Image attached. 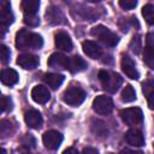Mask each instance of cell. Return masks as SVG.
Returning a JSON list of instances; mask_svg holds the SVG:
<instances>
[{
    "label": "cell",
    "instance_id": "6da1fadb",
    "mask_svg": "<svg viewBox=\"0 0 154 154\" xmlns=\"http://www.w3.org/2000/svg\"><path fill=\"white\" fill-rule=\"evenodd\" d=\"M42 45H43V40L36 32H31L25 29H22L16 34V46L19 49H28V48L38 49L42 47Z\"/></svg>",
    "mask_w": 154,
    "mask_h": 154
},
{
    "label": "cell",
    "instance_id": "7a4b0ae2",
    "mask_svg": "<svg viewBox=\"0 0 154 154\" xmlns=\"http://www.w3.org/2000/svg\"><path fill=\"white\" fill-rule=\"evenodd\" d=\"M97 77H99V81L101 82L102 88L109 93H116L123 83V78L118 73L106 71V70H101Z\"/></svg>",
    "mask_w": 154,
    "mask_h": 154
},
{
    "label": "cell",
    "instance_id": "3957f363",
    "mask_svg": "<svg viewBox=\"0 0 154 154\" xmlns=\"http://www.w3.org/2000/svg\"><path fill=\"white\" fill-rule=\"evenodd\" d=\"M90 34L94 37L99 38L103 45H106L108 47L116 46L118 43V41H119V37L113 31H111L108 28H106L103 25H96V26H94L90 30Z\"/></svg>",
    "mask_w": 154,
    "mask_h": 154
},
{
    "label": "cell",
    "instance_id": "277c9868",
    "mask_svg": "<svg viewBox=\"0 0 154 154\" xmlns=\"http://www.w3.org/2000/svg\"><path fill=\"white\" fill-rule=\"evenodd\" d=\"M85 99V91L77 85H70L63 93V101L70 106H78Z\"/></svg>",
    "mask_w": 154,
    "mask_h": 154
},
{
    "label": "cell",
    "instance_id": "5b68a950",
    "mask_svg": "<svg viewBox=\"0 0 154 154\" xmlns=\"http://www.w3.org/2000/svg\"><path fill=\"white\" fill-rule=\"evenodd\" d=\"M120 118L122 120L128 125H136L140 124L143 119V113L138 107H130L120 111Z\"/></svg>",
    "mask_w": 154,
    "mask_h": 154
},
{
    "label": "cell",
    "instance_id": "8992f818",
    "mask_svg": "<svg viewBox=\"0 0 154 154\" xmlns=\"http://www.w3.org/2000/svg\"><path fill=\"white\" fill-rule=\"evenodd\" d=\"M93 109L97 114H108L113 109V101L109 96L99 95L93 101Z\"/></svg>",
    "mask_w": 154,
    "mask_h": 154
},
{
    "label": "cell",
    "instance_id": "52a82bcc",
    "mask_svg": "<svg viewBox=\"0 0 154 154\" xmlns=\"http://www.w3.org/2000/svg\"><path fill=\"white\" fill-rule=\"evenodd\" d=\"M42 142H43L45 147L51 149V150L58 149L59 146L63 142V135L59 131H57V130L46 131L43 134V136H42Z\"/></svg>",
    "mask_w": 154,
    "mask_h": 154
},
{
    "label": "cell",
    "instance_id": "ba28073f",
    "mask_svg": "<svg viewBox=\"0 0 154 154\" xmlns=\"http://www.w3.org/2000/svg\"><path fill=\"white\" fill-rule=\"evenodd\" d=\"M13 13L11 11V5L8 1H1L0 2V22H1V30L2 34L1 36H4V32L6 30V28L13 23Z\"/></svg>",
    "mask_w": 154,
    "mask_h": 154
},
{
    "label": "cell",
    "instance_id": "9c48e42d",
    "mask_svg": "<svg viewBox=\"0 0 154 154\" xmlns=\"http://www.w3.org/2000/svg\"><path fill=\"white\" fill-rule=\"evenodd\" d=\"M120 65H122V70L123 72L131 79H138L140 77V73L135 66V63L134 60L129 57V55H123L122 57V61H120Z\"/></svg>",
    "mask_w": 154,
    "mask_h": 154
},
{
    "label": "cell",
    "instance_id": "30bf717a",
    "mask_svg": "<svg viewBox=\"0 0 154 154\" xmlns=\"http://www.w3.org/2000/svg\"><path fill=\"white\" fill-rule=\"evenodd\" d=\"M54 43L57 46V48L61 49V51H71L72 49V41L71 37L69 36L67 32L65 31H58L54 35Z\"/></svg>",
    "mask_w": 154,
    "mask_h": 154
},
{
    "label": "cell",
    "instance_id": "8fae6325",
    "mask_svg": "<svg viewBox=\"0 0 154 154\" xmlns=\"http://www.w3.org/2000/svg\"><path fill=\"white\" fill-rule=\"evenodd\" d=\"M31 99L37 103H46L51 99V93L45 85H35L31 90Z\"/></svg>",
    "mask_w": 154,
    "mask_h": 154
},
{
    "label": "cell",
    "instance_id": "7c38bea8",
    "mask_svg": "<svg viewBox=\"0 0 154 154\" xmlns=\"http://www.w3.org/2000/svg\"><path fill=\"white\" fill-rule=\"evenodd\" d=\"M24 120H25L26 125L29 128H32V129L40 128L42 125V122H43L41 113L38 111H36V109H29V111H26L25 114H24Z\"/></svg>",
    "mask_w": 154,
    "mask_h": 154
},
{
    "label": "cell",
    "instance_id": "4fadbf2b",
    "mask_svg": "<svg viewBox=\"0 0 154 154\" xmlns=\"http://www.w3.org/2000/svg\"><path fill=\"white\" fill-rule=\"evenodd\" d=\"M48 66L52 69H67L69 66V58L65 57L61 53H53L49 58H48Z\"/></svg>",
    "mask_w": 154,
    "mask_h": 154
},
{
    "label": "cell",
    "instance_id": "5bb4252c",
    "mask_svg": "<svg viewBox=\"0 0 154 154\" xmlns=\"http://www.w3.org/2000/svg\"><path fill=\"white\" fill-rule=\"evenodd\" d=\"M17 64L25 70H32L38 65V58L32 54H22L17 58Z\"/></svg>",
    "mask_w": 154,
    "mask_h": 154
},
{
    "label": "cell",
    "instance_id": "9a60e30c",
    "mask_svg": "<svg viewBox=\"0 0 154 154\" xmlns=\"http://www.w3.org/2000/svg\"><path fill=\"white\" fill-rule=\"evenodd\" d=\"M82 48H83V52H84L89 58H91V59H99V58L101 57V54H102L101 48H100L99 45H97L96 42H94V41H89V40L84 41V42L82 43Z\"/></svg>",
    "mask_w": 154,
    "mask_h": 154
},
{
    "label": "cell",
    "instance_id": "2e32d148",
    "mask_svg": "<svg viewBox=\"0 0 154 154\" xmlns=\"http://www.w3.org/2000/svg\"><path fill=\"white\" fill-rule=\"evenodd\" d=\"M125 141L135 147H141L144 144V137L142 135V132L137 129H130L126 134H125Z\"/></svg>",
    "mask_w": 154,
    "mask_h": 154
},
{
    "label": "cell",
    "instance_id": "e0dca14e",
    "mask_svg": "<svg viewBox=\"0 0 154 154\" xmlns=\"http://www.w3.org/2000/svg\"><path fill=\"white\" fill-rule=\"evenodd\" d=\"M67 69L72 73L81 72V71L87 69V63L79 55H75L72 58H69V66H67Z\"/></svg>",
    "mask_w": 154,
    "mask_h": 154
},
{
    "label": "cell",
    "instance_id": "ac0fdd59",
    "mask_svg": "<svg viewBox=\"0 0 154 154\" xmlns=\"http://www.w3.org/2000/svg\"><path fill=\"white\" fill-rule=\"evenodd\" d=\"M43 81L52 89H58L64 82V76L60 73H46L43 76Z\"/></svg>",
    "mask_w": 154,
    "mask_h": 154
},
{
    "label": "cell",
    "instance_id": "d6986e66",
    "mask_svg": "<svg viewBox=\"0 0 154 154\" xmlns=\"http://www.w3.org/2000/svg\"><path fill=\"white\" fill-rule=\"evenodd\" d=\"M20 7L26 16H34L36 14L38 7H40V1L38 0H23L20 4Z\"/></svg>",
    "mask_w": 154,
    "mask_h": 154
},
{
    "label": "cell",
    "instance_id": "ffe728a7",
    "mask_svg": "<svg viewBox=\"0 0 154 154\" xmlns=\"http://www.w3.org/2000/svg\"><path fill=\"white\" fill-rule=\"evenodd\" d=\"M1 82L6 85H13L18 82V73L13 69H4L1 72Z\"/></svg>",
    "mask_w": 154,
    "mask_h": 154
},
{
    "label": "cell",
    "instance_id": "44dd1931",
    "mask_svg": "<svg viewBox=\"0 0 154 154\" xmlns=\"http://www.w3.org/2000/svg\"><path fill=\"white\" fill-rule=\"evenodd\" d=\"M142 16L149 25H154V5L147 4L142 7Z\"/></svg>",
    "mask_w": 154,
    "mask_h": 154
},
{
    "label": "cell",
    "instance_id": "7402d4cb",
    "mask_svg": "<svg viewBox=\"0 0 154 154\" xmlns=\"http://www.w3.org/2000/svg\"><path fill=\"white\" fill-rule=\"evenodd\" d=\"M143 61L149 69L154 70V48L148 46L143 48Z\"/></svg>",
    "mask_w": 154,
    "mask_h": 154
},
{
    "label": "cell",
    "instance_id": "603a6c76",
    "mask_svg": "<svg viewBox=\"0 0 154 154\" xmlns=\"http://www.w3.org/2000/svg\"><path fill=\"white\" fill-rule=\"evenodd\" d=\"M120 99L123 102H131L136 99V93L134 90V88L131 85H126L120 94Z\"/></svg>",
    "mask_w": 154,
    "mask_h": 154
},
{
    "label": "cell",
    "instance_id": "cb8c5ba5",
    "mask_svg": "<svg viewBox=\"0 0 154 154\" xmlns=\"http://www.w3.org/2000/svg\"><path fill=\"white\" fill-rule=\"evenodd\" d=\"M118 4L123 10H132L134 7H136L137 1L136 0H120Z\"/></svg>",
    "mask_w": 154,
    "mask_h": 154
},
{
    "label": "cell",
    "instance_id": "d4e9b609",
    "mask_svg": "<svg viewBox=\"0 0 154 154\" xmlns=\"http://www.w3.org/2000/svg\"><path fill=\"white\" fill-rule=\"evenodd\" d=\"M24 23L26 25H29V26H36V25H38L40 20H38V17L36 14H34V16H26V14H24Z\"/></svg>",
    "mask_w": 154,
    "mask_h": 154
},
{
    "label": "cell",
    "instance_id": "484cf974",
    "mask_svg": "<svg viewBox=\"0 0 154 154\" xmlns=\"http://www.w3.org/2000/svg\"><path fill=\"white\" fill-rule=\"evenodd\" d=\"M1 109L2 112H7L12 109V100L5 95L1 97Z\"/></svg>",
    "mask_w": 154,
    "mask_h": 154
},
{
    "label": "cell",
    "instance_id": "4316f807",
    "mask_svg": "<svg viewBox=\"0 0 154 154\" xmlns=\"http://www.w3.org/2000/svg\"><path fill=\"white\" fill-rule=\"evenodd\" d=\"M130 48L135 53L140 52V48H141V38H140V36H134V38L130 42Z\"/></svg>",
    "mask_w": 154,
    "mask_h": 154
},
{
    "label": "cell",
    "instance_id": "83f0119b",
    "mask_svg": "<svg viewBox=\"0 0 154 154\" xmlns=\"http://www.w3.org/2000/svg\"><path fill=\"white\" fill-rule=\"evenodd\" d=\"M22 143L26 148H34L35 147V138L31 135H26L22 138Z\"/></svg>",
    "mask_w": 154,
    "mask_h": 154
},
{
    "label": "cell",
    "instance_id": "f1b7e54d",
    "mask_svg": "<svg viewBox=\"0 0 154 154\" xmlns=\"http://www.w3.org/2000/svg\"><path fill=\"white\" fill-rule=\"evenodd\" d=\"M10 49L5 46V45H1L0 46V55H1V61L2 63H6L7 60H8V58H10Z\"/></svg>",
    "mask_w": 154,
    "mask_h": 154
},
{
    "label": "cell",
    "instance_id": "f546056e",
    "mask_svg": "<svg viewBox=\"0 0 154 154\" xmlns=\"http://www.w3.org/2000/svg\"><path fill=\"white\" fill-rule=\"evenodd\" d=\"M147 102H148V107L150 109H154V88L150 89L147 94Z\"/></svg>",
    "mask_w": 154,
    "mask_h": 154
},
{
    "label": "cell",
    "instance_id": "4dcf8cb0",
    "mask_svg": "<svg viewBox=\"0 0 154 154\" xmlns=\"http://www.w3.org/2000/svg\"><path fill=\"white\" fill-rule=\"evenodd\" d=\"M146 41H147V46H148V47L154 48V34H153V32H149V34L147 35Z\"/></svg>",
    "mask_w": 154,
    "mask_h": 154
},
{
    "label": "cell",
    "instance_id": "1f68e13d",
    "mask_svg": "<svg viewBox=\"0 0 154 154\" xmlns=\"http://www.w3.org/2000/svg\"><path fill=\"white\" fill-rule=\"evenodd\" d=\"M119 154H143V153L141 150H134V149L125 148V149H122Z\"/></svg>",
    "mask_w": 154,
    "mask_h": 154
},
{
    "label": "cell",
    "instance_id": "d6a6232c",
    "mask_svg": "<svg viewBox=\"0 0 154 154\" xmlns=\"http://www.w3.org/2000/svg\"><path fill=\"white\" fill-rule=\"evenodd\" d=\"M82 154H99V153H97V150H96L95 148H91V147H87V148H84V149H83Z\"/></svg>",
    "mask_w": 154,
    "mask_h": 154
},
{
    "label": "cell",
    "instance_id": "836d02e7",
    "mask_svg": "<svg viewBox=\"0 0 154 154\" xmlns=\"http://www.w3.org/2000/svg\"><path fill=\"white\" fill-rule=\"evenodd\" d=\"M63 154H79L78 153V150L76 149V148H67V149H65L64 152H63Z\"/></svg>",
    "mask_w": 154,
    "mask_h": 154
},
{
    "label": "cell",
    "instance_id": "e575fe53",
    "mask_svg": "<svg viewBox=\"0 0 154 154\" xmlns=\"http://www.w3.org/2000/svg\"><path fill=\"white\" fill-rule=\"evenodd\" d=\"M1 154H6V152H5V149H4V148L1 149Z\"/></svg>",
    "mask_w": 154,
    "mask_h": 154
}]
</instances>
